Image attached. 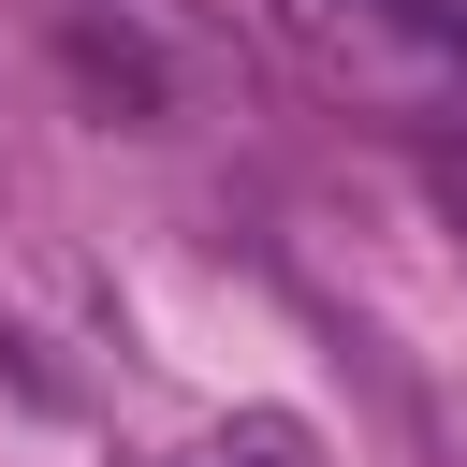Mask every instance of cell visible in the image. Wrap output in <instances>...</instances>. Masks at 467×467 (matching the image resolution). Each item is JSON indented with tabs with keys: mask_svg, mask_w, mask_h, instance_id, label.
Here are the masks:
<instances>
[{
	"mask_svg": "<svg viewBox=\"0 0 467 467\" xmlns=\"http://www.w3.org/2000/svg\"><path fill=\"white\" fill-rule=\"evenodd\" d=\"M336 15L350 29H409V44H467V0H292V29H321V44H336Z\"/></svg>",
	"mask_w": 467,
	"mask_h": 467,
	"instance_id": "obj_1",
	"label": "cell"
},
{
	"mask_svg": "<svg viewBox=\"0 0 467 467\" xmlns=\"http://www.w3.org/2000/svg\"><path fill=\"white\" fill-rule=\"evenodd\" d=\"M161 467H321V452H306V423H277V409H263V423H219L204 452H161Z\"/></svg>",
	"mask_w": 467,
	"mask_h": 467,
	"instance_id": "obj_2",
	"label": "cell"
}]
</instances>
